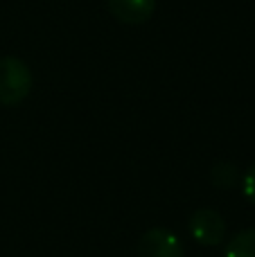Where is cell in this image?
<instances>
[{
	"mask_svg": "<svg viewBox=\"0 0 255 257\" xmlns=\"http://www.w3.org/2000/svg\"><path fill=\"white\" fill-rule=\"evenodd\" d=\"M32 70L18 57H0V106L14 108L32 93Z\"/></svg>",
	"mask_w": 255,
	"mask_h": 257,
	"instance_id": "cell-1",
	"label": "cell"
},
{
	"mask_svg": "<svg viewBox=\"0 0 255 257\" xmlns=\"http://www.w3.org/2000/svg\"><path fill=\"white\" fill-rule=\"evenodd\" d=\"M188 228H190L192 239L201 246H208V248L219 246L226 237L224 217L212 208H201V210H197V212H192Z\"/></svg>",
	"mask_w": 255,
	"mask_h": 257,
	"instance_id": "cell-2",
	"label": "cell"
},
{
	"mask_svg": "<svg viewBox=\"0 0 255 257\" xmlns=\"http://www.w3.org/2000/svg\"><path fill=\"white\" fill-rule=\"evenodd\" d=\"M138 257H185V248L172 230L152 228L140 237Z\"/></svg>",
	"mask_w": 255,
	"mask_h": 257,
	"instance_id": "cell-3",
	"label": "cell"
},
{
	"mask_svg": "<svg viewBox=\"0 0 255 257\" xmlns=\"http://www.w3.org/2000/svg\"><path fill=\"white\" fill-rule=\"evenodd\" d=\"M106 7L124 25H143L156 12V0H106Z\"/></svg>",
	"mask_w": 255,
	"mask_h": 257,
	"instance_id": "cell-4",
	"label": "cell"
},
{
	"mask_svg": "<svg viewBox=\"0 0 255 257\" xmlns=\"http://www.w3.org/2000/svg\"><path fill=\"white\" fill-rule=\"evenodd\" d=\"M210 181L215 187H221V190H230V187L239 185V181H242V176H239V169L235 167L233 163H226V160H221V163H215L210 169Z\"/></svg>",
	"mask_w": 255,
	"mask_h": 257,
	"instance_id": "cell-5",
	"label": "cell"
},
{
	"mask_svg": "<svg viewBox=\"0 0 255 257\" xmlns=\"http://www.w3.org/2000/svg\"><path fill=\"white\" fill-rule=\"evenodd\" d=\"M224 257H255V228L237 232L226 246Z\"/></svg>",
	"mask_w": 255,
	"mask_h": 257,
	"instance_id": "cell-6",
	"label": "cell"
},
{
	"mask_svg": "<svg viewBox=\"0 0 255 257\" xmlns=\"http://www.w3.org/2000/svg\"><path fill=\"white\" fill-rule=\"evenodd\" d=\"M242 192H244V196H246L251 203H255V163L251 165V167L246 169V174L242 176Z\"/></svg>",
	"mask_w": 255,
	"mask_h": 257,
	"instance_id": "cell-7",
	"label": "cell"
}]
</instances>
